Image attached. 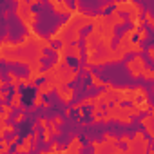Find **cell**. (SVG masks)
I'll use <instances>...</instances> for the list:
<instances>
[{
    "mask_svg": "<svg viewBox=\"0 0 154 154\" xmlns=\"http://www.w3.org/2000/svg\"><path fill=\"white\" fill-rule=\"evenodd\" d=\"M29 13L35 17L31 24L33 33L44 40H51V36L56 35L58 29H62L72 17V11L58 13L51 2H38V0L29 6Z\"/></svg>",
    "mask_w": 154,
    "mask_h": 154,
    "instance_id": "6da1fadb",
    "label": "cell"
},
{
    "mask_svg": "<svg viewBox=\"0 0 154 154\" xmlns=\"http://www.w3.org/2000/svg\"><path fill=\"white\" fill-rule=\"evenodd\" d=\"M91 72L103 84L112 85L114 89H131L136 91L140 85L136 82V76L131 72L129 63L125 60H111L98 65H89Z\"/></svg>",
    "mask_w": 154,
    "mask_h": 154,
    "instance_id": "7a4b0ae2",
    "label": "cell"
},
{
    "mask_svg": "<svg viewBox=\"0 0 154 154\" xmlns=\"http://www.w3.org/2000/svg\"><path fill=\"white\" fill-rule=\"evenodd\" d=\"M132 29H134V22H132V18L123 20L122 24H116L114 29H112V38H111L109 49H111V51H118V49H120V44H122V38H123L127 33H131Z\"/></svg>",
    "mask_w": 154,
    "mask_h": 154,
    "instance_id": "3957f363",
    "label": "cell"
},
{
    "mask_svg": "<svg viewBox=\"0 0 154 154\" xmlns=\"http://www.w3.org/2000/svg\"><path fill=\"white\" fill-rule=\"evenodd\" d=\"M38 89L40 87H36L35 84L33 85L27 84V89L20 94V105L24 107V111H33L36 107V98L40 96L38 94Z\"/></svg>",
    "mask_w": 154,
    "mask_h": 154,
    "instance_id": "277c9868",
    "label": "cell"
},
{
    "mask_svg": "<svg viewBox=\"0 0 154 154\" xmlns=\"http://www.w3.org/2000/svg\"><path fill=\"white\" fill-rule=\"evenodd\" d=\"M8 69H9V72L15 76V78H18V80H26V78H29V76H31L29 63L27 62H22V60H13V62L8 60Z\"/></svg>",
    "mask_w": 154,
    "mask_h": 154,
    "instance_id": "5b68a950",
    "label": "cell"
},
{
    "mask_svg": "<svg viewBox=\"0 0 154 154\" xmlns=\"http://www.w3.org/2000/svg\"><path fill=\"white\" fill-rule=\"evenodd\" d=\"M107 136L112 140L125 138V122L118 118H109L107 120Z\"/></svg>",
    "mask_w": 154,
    "mask_h": 154,
    "instance_id": "8992f818",
    "label": "cell"
},
{
    "mask_svg": "<svg viewBox=\"0 0 154 154\" xmlns=\"http://www.w3.org/2000/svg\"><path fill=\"white\" fill-rule=\"evenodd\" d=\"M22 116H24V107H22V105H18V107H15V105H13V107H11V111H9V114H8V116H4V125H6V127H9V125L13 127V125L22 118Z\"/></svg>",
    "mask_w": 154,
    "mask_h": 154,
    "instance_id": "52a82bcc",
    "label": "cell"
},
{
    "mask_svg": "<svg viewBox=\"0 0 154 154\" xmlns=\"http://www.w3.org/2000/svg\"><path fill=\"white\" fill-rule=\"evenodd\" d=\"M74 134H69V132H60V136H58V141H56V145H54V149L56 150H67L69 147H71V143L74 141Z\"/></svg>",
    "mask_w": 154,
    "mask_h": 154,
    "instance_id": "ba28073f",
    "label": "cell"
},
{
    "mask_svg": "<svg viewBox=\"0 0 154 154\" xmlns=\"http://www.w3.org/2000/svg\"><path fill=\"white\" fill-rule=\"evenodd\" d=\"M65 65L72 71V72H78L80 69H82V58H78V56H74L72 53H65Z\"/></svg>",
    "mask_w": 154,
    "mask_h": 154,
    "instance_id": "9c48e42d",
    "label": "cell"
},
{
    "mask_svg": "<svg viewBox=\"0 0 154 154\" xmlns=\"http://www.w3.org/2000/svg\"><path fill=\"white\" fill-rule=\"evenodd\" d=\"M56 63V60H53V58H49V56H45V54H42L40 58H38V71L42 72V74H45V72H49L51 69H53V65Z\"/></svg>",
    "mask_w": 154,
    "mask_h": 154,
    "instance_id": "30bf717a",
    "label": "cell"
},
{
    "mask_svg": "<svg viewBox=\"0 0 154 154\" xmlns=\"http://www.w3.org/2000/svg\"><path fill=\"white\" fill-rule=\"evenodd\" d=\"M93 45H94V49H96L94 54H93V60H102V58H107V56H109V51H111V49H107L103 44L100 45L98 40H93Z\"/></svg>",
    "mask_w": 154,
    "mask_h": 154,
    "instance_id": "8fae6325",
    "label": "cell"
},
{
    "mask_svg": "<svg viewBox=\"0 0 154 154\" xmlns=\"http://www.w3.org/2000/svg\"><path fill=\"white\" fill-rule=\"evenodd\" d=\"M94 29H96V26H94L93 22L82 24V26L78 27V36H82V38H87V36H91V35L94 33Z\"/></svg>",
    "mask_w": 154,
    "mask_h": 154,
    "instance_id": "7c38bea8",
    "label": "cell"
},
{
    "mask_svg": "<svg viewBox=\"0 0 154 154\" xmlns=\"http://www.w3.org/2000/svg\"><path fill=\"white\" fill-rule=\"evenodd\" d=\"M116 11H118V8H116L114 2H112V4H107V6L103 8V11H102V17H103V18H111L112 15H116Z\"/></svg>",
    "mask_w": 154,
    "mask_h": 154,
    "instance_id": "4fadbf2b",
    "label": "cell"
},
{
    "mask_svg": "<svg viewBox=\"0 0 154 154\" xmlns=\"http://www.w3.org/2000/svg\"><path fill=\"white\" fill-rule=\"evenodd\" d=\"M40 53H42V54H45V56H49V58H53V60H56V62L60 60V54H58V53H56V49H53L51 45H49V47H47V45H45V47H42V49H40Z\"/></svg>",
    "mask_w": 154,
    "mask_h": 154,
    "instance_id": "5bb4252c",
    "label": "cell"
},
{
    "mask_svg": "<svg viewBox=\"0 0 154 154\" xmlns=\"http://www.w3.org/2000/svg\"><path fill=\"white\" fill-rule=\"evenodd\" d=\"M15 140H17V132H15V131H9V129H4V132H2V141L11 143V141H15Z\"/></svg>",
    "mask_w": 154,
    "mask_h": 154,
    "instance_id": "9a60e30c",
    "label": "cell"
},
{
    "mask_svg": "<svg viewBox=\"0 0 154 154\" xmlns=\"http://www.w3.org/2000/svg\"><path fill=\"white\" fill-rule=\"evenodd\" d=\"M96 150H98V147H96L93 141H91V143H85V145L80 147V152H82V154H94Z\"/></svg>",
    "mask_w": 154,
    "mask_h": 154,
    "instance_id": "2e32d148",
    "label": "cell"
},
{
    "mask_svg": "<svg viewBox=\"0 0 154 154\" xmlns=\"http://www.w3.org/2000/svg\"><path fill=\"white\" fill-rule=\"evenodd\" d=\"M49 45H51L53 49L60 51V49H63V45H65V40H63V38H51V40H49Z\"/></svg>",
    "mask_w": 154,
    "mask_h": 154,
    "instance_id": "e0dca14e",
    "label": "cell"
},
{
    "mask_svg": "<svg viewBox=\"0 0 154 154\" xmlns=\"http://www.w3.org/2000/svg\"><path fill=\"white\" fill-rule=\"evenodd\" d=\"M36 87H45L47 84H49V78H47V76L45 74H42L40 72V76H36V78H35V82H33Z\"/></svg>",
    "mask_w": 154,
    "mask_h": 154,
    "instance_id": "ac0fdd59",
    "label": "cell"
},
{
    "mask_svg": "<svg viewBox=\"0 0 154 154\" xmlns=\"http://www.w3.org/2000/svg\"><path fill=\"white\" fill-rule=\"evenodd\" d=\"M80 111H82V114H94V111H96V103H84L82 107H80Z\"/></svg>",
    "mask_w": 154,
    "mask_h": 154,
    "instance_id": "d6986e66",
    "label": "cell"
},
{
    "mask_svg": "<svg viewBox=\"0 0 154 154\" xmlns=\"http://www.w3.org/2000/svg\"><path fill=\"white\" fill-rule=\"evenodd\" d=\"M114 149H120V150H129V140H123V138H120V140H114Z\"/></svg>",
    "mask_w": 154,
    "mask_h": 154,
    "instance_id": "ffe728a7",
    "label": "cell"
},
{
    "mask_svg": "<svg viewBox=\"0 0 154 154\" xmlns=\"http://www.w3.org/2000/svg\"><path fill=\"white\" fill-rule=\"evenodd\" d=\"M116 17L122 18V20H129V18L132 17V13H131L129 9H118V11H116Z\"/></svg>",
    "mask_w": 154,
    "mask_h": 154,
    "instance_id": "44dd1931",
    "label": "cell"
},
{
    "mask_svg": "<svg viewBox=\"0 0 154 154\" xmlns=\"http://www.w3.org/2000/svg\"><path fill=\"white\" fill-rule=\"evenodd\" d=\"M138 114H140V118H141V120H147V118H150V116L154 114V107H149V109H141Z\"/></svg>",
    "mask_w": 154,
    "mask_h": 154,
    "instance_id": "7402d4cb",
    "label": "cell"
},
{
    "mask_svg": "<svg viewBox=\"0 0 154 154\" xmlns=\"http://www.w3.org/2000/svg\"><path fill=\"white\" fill-rule=\"evenodd\" d=\"M138 53H140V51H127L125 56H123V60H125L127 63H129V62H134V60L138 58Z\"/></svg>",
    "mask_w": 154,
    "mask_h": 154,
    "instance_id": "603a6c76",
    "label": "cell"
},
{
    "mask_svg": "<svg viewBox=\"0 0 154 154\" xmlns=\"http://www.w3.org/2000/svg\"><path fill=\"white\" fill-rule=\"evenodd\" d=\"M18 149H20V145H18V143H17V140H15V141H11V143L8 145L6 152H8V154H13V152H18Z\"/></svg>",
    "mask_w": 154,
    "mask_h": 154,
    "instance_id": "cb8c5ba5",
    "label": "cell"
},
{
    "mask_svg": "<svg viewBox=\"0 0 154 154\" xmlns=\"http://www.w3.org/2000/svg\"><path fill=\"white\" fill-rule=\"evenodd\" d=\"M118 105H120V109H132L134 102L132 100H122V102H118Z\"/></svg>",
    "mask_w": 154,
    "mask_h": 154,
    "instance_id": "d4e9b609",
    "label": "cell"
},
{
    "mask_svg": "<svg viewBox=\"0 0 154 154\" xmlns=\"http://www.w3.org/2000/svg\"><path fill=\"white\" fill-rule=\"evenodd\" d=\"M65 4H67L69 11H76V9H78V0H65Z\"/></svg>",
    "mask_w": 154,
    "mask_h": 154,
    "instance_id": "484cf974",
    "label": "cell"
},
{
    "mask_svg": "<svg viewBox=\"0 0 154 154\" xmlns=\"http://www.w3.org/2000/svg\"><path fill=\"white\" fill-rule=\"evenodd\" d=\"M35 131H36V136H40V134H45V132H47V127H44V125H42V120H40V122L35 125Z\"/></svg>",
    "mask_w": 154,
    "mask_h": 154,
    "instance_id": "4316f807",
    "label": "cell"
},
{
    "mask_svg": "<svg viewBox=\"0 0 154 154\" xmlns=\"http://www.w3.org/2000/svg\"><path fill=\"white\" fill-rule=\"evenodd\" d=\"M140 40H141V35H140V31H136V33L131 36V44H140Z\"/></svg>",
    "mask_w": 154,
    "mask_h": 154,
    "instance_id": "83f0119b",
    "label": "cell"
},
{
    "mask_svg": "<svg viewBox=\"0 0 154 154\" xmlns=\"http://www.w3.org/2000/svg\"><path fill=\"white\" fill-rule=\"evenodd\" d=\"M26 89H27V84H18V85H17V93H18V96H20Z\"/></svg>",
    "mask_w": 154,
    "mask_h": 154,
    "instance_id": "f1b7e54d",
    "label": "cell"
},
{
    "mask_svg": "<svg viewBox=\"0 0 154 154\" xmlns=\"http://www.w3.org/2000/svg\"><path fill=\"white\" fill-rule=\"evenodd\" d=\"M147 150H149V152L154 150V138H152V140H147Z\"/></svg>",
    "mask_w": 154,
    "mask_h": 154,
    "instance_id": "f546056e",
    "label": "cell"
},
{
    "mask_svg": "<svg viewBox=\"0 0 154 154\" xmlns=\"http://www.w3.org/2000/svg\"><path fill=\"white\" fill-rule=\"evenodd\" d=\"M141 136H143V140H145V141H147V140H152V138H154V136H152V134H150L149 131H145V132H141Z\"/></svg>",
    "mask_w": 154,
    "mask_h": 154,
    "instance_id": "4dcf8cb0",
    "label": "cell"
},
{
    "mask_svg": "<svg viewBox=\"0 0 154 154\" xmlns=\"http://www.w3.org/2000/svg\"><path fill=\"white\" fill-rule=\"evenodd\" d=\"M149 129H150V131H154V114L150 116V122H149Z\"/></svg>",
    "mask_w": 154,
    "mask_h": 154,
    "instance_id": "1f68e13d",
    "label": "cell"
},
{
    "mask_svg": "<svg viewBox=\"0 0 154 154\" xmlns=\"http://www.w3.org/2000/svg\"><path fill=\"white\" fill-rule=\"evenodd\" d=\"M136 102H138V103H141V102H143V96H141V94H140V96H136Z\"/></svg>",
    "mask_w": 154,
    "mask_h": 154,
    "instance_id": "d6a6232c",
    "label": "cell"
},
{
    "mask_svg": "<svg viewBox=\"0 0 154 154\" xmlns=\"http://www.w3.org/2000/svg\"><path fill=\"white\" fill-rule=\"evenodd\" d=\"M22 2H24L26 6H31V4H33V2H31V0H22Z\"/></svg>",
    "mask_w": 154,
    "mask_h": 154,
    "instance_id": "836d02e7",
    "label": "cell"
},
{
    "mask_svg": "<svg viewBox=\"0 0 154 154\" xmlns=\"http://www.w3.org/2000/svg\"><path fill=\"white\" fill-rule=\"evenodd\" d=\"M131 2H134V4H140V2H141V0H131Z\"/></svg>",
    "mask_w": 154,
    "mask_h": 154,
    "instance_id": "e575fe53",
    "label": "cell"
},
{
    "mask_svg": "<svg viewBox=\"0 0 154 154\" xmlns=\"http://www.w3.org/2000/svg\"><path fill=\"white\" fill-rule=\"evenodd\" d=\"M38 2H49V0H38Z\"/></svg>",
    "mask_w": 154,
    "mask_h": 154,
    "instance_id": "d590c367",
    "label": "cell"
},
{
    "mask_svg": "<svg viewBox=\"0 0 154 154\" xmlns=\"http://www.w3.org/2000/svg\"><path fill=\"white\" fill-rule=\"evenodd\" d=\"M54 2H63V0H54Z\"/></svg>",
    "mask_w": 154,
    "mask_h": 154,
    "instance_id": "8d00e7d4",
    "label": "cell"
}]
</instances>
